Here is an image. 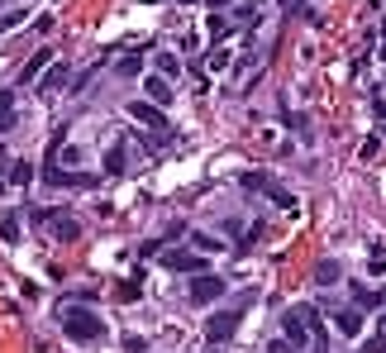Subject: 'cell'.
<instances>
[{
  "label": "cell",
  "mask_w": 386,
  "mask_h": 353,
  "mask_svg": "<svg viewBox=\"0 0 386 353\" xmlns=\"http://www.w3.org/2000/svg\"><path fill=\"white\" fill-rule=\"evenodd\" d=\"M62 334H67L72 344H96V339H105V320H101L96 310L67 305V310H62Z\"/></svg>",
  "instance_id": "1"
},
{
  "label": "cell",
  "mask_w": 386,
  "mask_h": 353,
  "mask_svg": "<svg viewBox=\"0 0 386 353\" xmlns=\"http://www.w3.org/2000/svg\"><path fill=\"white\" fill-rule=\"evenodd\" d=\"M224 291H229V282H224V277H215V272H200V277H191V301H195V305H210V301H220Z\"/></svg>",
  "instance_id": "2"
},
{
  "label": "cell",
  "mask_w": 386,
  "mask_h": 353,
  "mask_svg": "<svg viewBox=\"0 0 386 353\" xmlns=\"http://www.w3.org/2000/svg\"><path fill=\"white\" fill-rule=\"evenodd\" d=\"M163 268L167 272H195V277L210 272V268H205V258L191 253V248H163Z\"/></svg>",
  "instance_id": "3"
},
{
  "label": "cell",
  "mask_w": 386,
  "mask_h": 353,
  "mask_svg": "<svg viewBox=\"0 0 386 353\" xmlns=\"http://www.w3.org/2000/svg\"><path fill=\"white\" fill-rule=\"evenodd\" d=\"M239 320H244L239 310H220V315H210V320H205V339H210V344L234 339V334H239Z\"/></svg>",
  "instance_id": "4"
},
{
  "label": "cell",
  "mask_w": 386,
  "mask_h": 353,
  "mask_svg": "<svg viewBox=\"0 0 386 353\" xmlns=\"http://www.w3.org/2000/svg\"><path fill=\"white\" fill-rule=\"evenodd\" d=\"M305 315H310V305H291V310L281 315V329H286V344H291V349H305V334H310Z\"/></svg>",
  "instance_id": "5"
},
{
  "label": "cell",
  "mask_w": 386,
  "mask_h": 353,
  "mask_svg": "<svg viewBox=\"0 0 386 353\" xmlns=\"http://www.w3.org/2000/svg\"><path fill=\"white\" fill-rule=\"evenodd\" d=\"M43 182L57 191H72V187H96V177L86 172H72V167H43Z\"/></svg>",
  "instance_id": "6"
},
{
  "label": "cell",
  "mask_w": 386,
  "mask_h": 353,
  "mask_svg": "<svg viewBox=\"0 0 386 353\" xmlns=\"http://www.w3.org/2000/svg\"><path fill=\"white\" fill-rule=\"evenodd\" d=\"M43 229H53L57 239H82V224L67 215V210H48V219H43Z\"/></svg>",
  "instance_id": "7"
},
{
  "label": "cell",
  "mask_w": 386,
  "mask_h": 353,
  "mask_svg": "<svg viewBox=\"0 0 386 353\" xmlns=\"http://www.w3.org/2000/svg\"><path fill=\"white\" fill-rule=\"evenodd\" d=\"M334 325L343 329L348 339H358V334H362V325H367V315H362L358 305H348V310H334Z\"/></svg>",
  "instance_id": "8"
},
{
  "label": "cell",
  "mask_w": 386,
  "mask_h": 353,
  "mask_svg": "<svg viewBox=\"0 0 386 353\" xmlns=\"http://www.w3.org/2000/svg\"><path fill=\"white\" fill-rule=\"evenodd\" d=\"M129 167H134V158H129V148H124V143H114L110 153H105V172H110V177H124Z\"/></svg>",
  "instance_id": "9"
},
{
  "label": "cell",
  "mask_w": 386,
  "mask_h": 353,
  "mask_svg": "<svg viewBox=\"0 0 386 353\" xmlns=\"http://www.w3.org/2000/svg\"><path fill=\"white\" fill-rule=\"evenodd\" d=\"M143 91H148V101H153V106H167V101H172V86H167L163 72H153V77L143 82Z\"/></svg>",
  "instance_id": "10"
},
{
  "label": "cell",
  "mask_w": 386,
  "mask_h": 353,
  "mask_svg": "<svg viewBox=\"0 0 386 353\" xmlns=\"http://www.w3.org/2000/svg\"><path fill=\"white\" fill-rule=\"evenodd\" d=\"M339 277H343L339 258H320V263H315V287H334Z\"/></svg>",
  "instance_id": "11"
},
{
  "label": "cell",
  "mask_w": 386,
  "mask_h": 353,
  "mask_svg": "<svg viewBox=\"0 0 386 353\" xmlns=\"http://www.w3.org/2000/svg\"><path fill=\"white\" fill-rule=\"evenodd\" d=\"M129 115H134L138 124H148V129H163V115L148 106V101H134V106H129Z\"/></svg>",
  "instance_id": "12"
},
{
  "label": "cell",
  "mask_w": 386,
  "mask_h": 353,
  "mask_svg": "<svg viewBox=\"0 0 386 353\" xmlns=\"http://www.w3.org/2000/svg\"><path fill=\"white\" fill-rule=\"evenodd\" d=\"M239 187H244V191H267V196H272L276 182L267 177V172H244V177H239Z\"/></svg>",
  "instance_id": "13"
},
{
  "label": "cell",
  "mask_w": 386,
  "mask_h": 353,
  "mask_svg": "<svg viewBox=\"0 0 386 353\" xmlns=\"http://www.w3.org/2000/svg\"><path fill=\"white\" fill-rule=\"evenodd\" d=\"M43 67H48V48H38V53H34V57L24 62V67H20V82H34V77H38Z\"/></svg>",
  "instance_id": "14"
},
{
  "label": "cell",
  "mask_w": 386,
  "mask_h": 353,
  "mask_svg": "<svg viewBox=\"0 0 386 353\" xmlns=\"http://www.w3.org/2000/svg\"><path fill=\"white\" fill-rule=\"evenodd\" d=\"M15 124V91H0V134Z\"/></svg>",
  "instance_id": "15"
},
{
  "label": "cell",
  "mask_w": 386,
  "mask_h": 353,
  "mask_svg": "<svg viewBox=\"0 0 386 353\" xmlns=\"http://www.w3.org/2000/svg\"><path fill=\"white\" fill-rule=\"evenodd\" d=\"M67 82V67H62V62H57V67H48V77H43V82H38V91H43V96H48V91H57V86Z\"/></svg>",
  "instance_id": "16"
},
{
  "label": "cell",
  "mask_w": 386,
  "mask_h": 353,
  "mask_svg": "<svg viewBox=\"0 0 386 353\" xmlns=\"http://www.w3.org/2000/svg\"><path fill=\"white\" fill-rule=\"evenodd\" d=\"M138 67H143V53H124L119 62H114V72H119V77H134Z\"/></svg>",
  "instance_id": "17"
},
{
  "label": "cell",
  "mask_w": 386,
  "mask_h": 353,
  "mask_svg": "<svg viewBox=\"0 0 386 353\" xmlns=\"http://www.w3.org/2000/svg\"><path fill=\"white\" fill-rule=\"evenodd\" d=\"M0 239H5V244H20V215L0 219Z\"/></svg>",
  "instance_id": "18"
},
{
  "label": "cell",
  "mask_w": 386,
  "mask_h": 353,
  "mask_svg": "<svg viewBox=\"0 0 386 353\" xmlns=\"http://www.w3.org/2000/svg\"><path fill=\"white\" fill-rule=\"evenodd\" d=\"M77 163H82V153H77L72 143H62V148H57V163H53V167H72V172H77Z\"/></svg>",
  "instance_id": "19"
},
{
  "label": "cell",
  "mask_w": 386,
  "mask_h": 353,
  "mask_svg": "<svg viewBox=\"0 0 386 353\" xmlns=\"http://www.w3.org/2000/svg\"><path fill=\"white\" fill-rule=\"evenodd\" d=\"M29 24V10H10V15H0V34H10V29Z\"/></svg>",
  "instance_id": "20"
},
{
  "label": "cell",
  "mask_w": 386,
  "mask_h": 353,
  "mask_svg": "<svg viewBox=\"0 0 386 353\" xmlns=\"http://www.w3.org/2000/svg\"><path fill=\"white\" fill-rule=\"evenodd\" d=\"M10 182H15V187H29V182H34V167H29V163H15V167H10Z\"/></svg>",
  "instance_id": "21"
},
{
  "label": "cell",
  "mask_w": 386,
  "mask_h": 353,
  "mask_svg": "<svg viewBox=\"0 0 386 353\" xmlns=\"http://www.w3.org/2000/svg\"><path fill=\"white\" fill-rule=\"evenodd\" d=\"M353 301H358V310H367V305H377V291H367V287H358V282H353Z\"/></svg>",
  "instance_id": "22"
},
{
  "label": "cell",
  "mask_w": 386,
  "mask_h": 353,
  "mask_svg": "<svg viewBox=\"0 0 386 353\" xmlns=\"http://www.w3.org/2000/svg\"><path fill=\"white\" fill-rule=\"evenodd\" d=\"M158 72H163V77H177V72H181V62H177L172 53H158Z\"/></svg>",
  "instance_id": "23"
},
{
  "label": "cell",
  "mask_w": 386,
  "mask_h": 353,
  "mask_svg": "<svg viewBox=\"0 0 386 353\" xmlns=\"http://www.w3.org/2000/svg\"><path fill=\"white\" fill-rule=\"evenodd\" d=\"M229 20H224V15H210V38H224V34H229Z\"/></svg>",
  "instance_id": "24"
},
{
  "label": "cell",
  "mask_w": 386,
  "mask_h": 353,
  "mask_svg": "<svg viewBox=\"0 0 386 353\" xmlns=\"http://www.w3.org/2000/svg\"><path fill=\"white\" fill-rule=\"evenodd\" d=\"M362 353H386V334H382V329H377V334L362 344Z\"/></svg>",
  "instance_id": "25"
},
{
  "label": "cell",
  "mask_w": 386,
  "mask_h": 353,
  "mask_svg": "<svg viewBox=\"0 0 386 353\" xmlns=\"http://www.w3.org/2000/svg\"><path fill=\"white\" fill-rule=\"evenodd\" d=\"M377 148H382V134H372V138H362V148H358V153H362V158H377Z\"/></svg>",
  "instance_id": "26"
},
{
  "label": "cell",
  "mask_w": 386,
  "mask_h": 353,
  "mask_svg": "<svg viewBox=\"0 0 386 353\" xmlns=\"http://www.w3.org/2000/svg\"><path fill=\"white\" fill-rule=\"evenodd\" d=\"M163 244H167V239H163V234H158V239H148V244L138 248V253H143V258H153V253H163Z\"/></svg>",
  "instance_id": "27"
},
{
  "label": "cell",
  "mask_w": 386,
  "mask_h": 353,
  "mask_svg": "<svg viewBox=\"0 0 386 353\" xmlns=\"http://www.w3.org/2000/svg\"><path fill=\"white\" fill-rule=\"evenodd\" d=\"M210 67H229V48H210Z\"/></svg>",
  "instance_id": "28"
},
{
  "label": "cell",
  "mask_w": 386,
  "mask_h": 353,
  "mask_svg": "<svg viewBox=\"0 0 386 353\" xmlns=\"http://www.w3.org/2000/svg\"><path fill=\"white\" fill-rule=\"evenodd\" d=\"M195 248H205V253H220L224 244H220V239H205V234H200V239H195Z\"/></svg>",
  "instance_id": "29"
},
{
  "label": "cell",
  "mask_w": 386,
  "mask_h": 353,
  "mask_svg": "<svg viewBox=\"0 0 386 353\" xmlns=\"http://www.w3.org/2000/svg\"><path fill=\"white\" fill-rule=\"evenodd\" d=\"M267 353H296V349H291L286 339H272V344H267Z\"/></svg>",
  "instance_id": "30"
},
{
  "label": "cell",
  "mask_w": 386,
  "mask_h": 353,
  "mask_svg": "<svg viewBox=\"0 0 386 353\" xmlns=\"http://www.w3.org/2000/svg\"><path fill=\"white\" fill-rule=\"evenodd\" d=\"M377 115H382V120H386V96H377Z\"/></svg>",
  "instance_id": "31"
},
{
  "label": "cell",
  "mask_w": 386,
  "mask_h": 353,
  "mask_svg": "<svg viewBox=\"0 0 386 353\" xmlns=\"http://www.w3.org/2000/svg\"><path fill=\"white\" fill-rule=\"evenodd\" d=\"M220 5H229V0H210V10H220Z\"/></svg>",
  "instance_id": "32"
},
{
  "label": "cell",
  "mask_w": 386,
  "mask_h": 353,
  "mask_svg": "<svg viewBox=\"0 0 386 353\" xmlns=\"http://www.w3.org/2000/svg\"><path fill=\"white\" fill-rule=\"evenodd\" d=\"M0 191H5V163H0Z\"/></svg>",
  "instance_id": "33"
},
{
  "label": "cell",
  "mask_w": 386,
  "mask_h": 353,
  "mask_svg": "<svg viewBox=\"0 0 386 353\" xmlns=\"http://www.w3.org/2000/svg\"><path fill=\"white\" fill-rule=\"evenodd\" d=\"M276 5H281V10H286V5H296V0H276Z\"/></svg>",
  "instance_id": "34"
},
{
  "label": "cell",
  "mask_w": 386,
  "mask_h": 353,
  "mask_svg": "<svg viewBox=\"0 0 386 353\" xmlns=\"http://www.w3.org/2000/svg\"><path fill=\"white\" fill-rule=\"evenodd\" d=\"M377 134H382V138H386V120H382V129H377Z\"/></svg>",
  "instance_id": "35"
},
{
  "label": "cell",
  "mask_w": 386,
  "mask_h": 353,
  "mask_svg": "<svg viewBox=\"0 0 386 353\" xmlns=\"http://www.w3.org/2000/svg\"><path fill=\"white\" fill-rule=\"evenodd\" d=\"M382 334H386V315H382Z\"/></svg>",
  "instance_id": "36"
},
{
  "label": "cell",
  "mask_w": 386,
  "mask_h": 353,
  "mask_svg": "<svg viewBox=\"0 0 386 353\" xmlns=\"http://www.w3.org/2000/svg\"><path fill=\"white\" fill-rule=\"evenodd\" d=\"M148 5H153V0H148Z\"/></svg>",
  "instance_id": "37"
},
{
  "label": "cell",
  "mask_w": 386,
  "mask_h": 353,
  "mask_svg": "<svg viewBox=\"0 0 386 353\" xmlns=\"http://www.w3.org/2000/svg\"><path fill=\"white\" fill-rule=\"evenodd\" d=\"M186 5H191V0H186Z\"/></svg>",
  "instance_id": "38"
}]
</instances>
